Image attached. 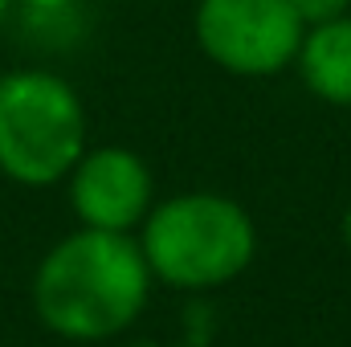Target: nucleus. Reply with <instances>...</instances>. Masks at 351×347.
<instances>
[{"instance_id":"7","label":"nucleus","mask_w":351,"mask_h":347,"mask_svg":"<svg viewBox=\"0 0 351 347\" xmlns=\"http://www.w3.org/2000/svg\"><path fill=\"white\" fill-rule=\"evenodd\" d=\"M294 12L302 16V25H323V21H335V16H348L351 0H290Z\"/></svg>"},{"instance_id":"5","label":"nucleus","mask_w":351,"mask_h":347,"mask_svg":"<svg viewBox=\"0 0 351 347\" xmlns=\"http://www.w3.org/2000/svg\"><path fill=\"white\" fill-rule=\"evenodd\" d=\"M70 208L86 229L135 233L156 204V180L131 147H86L66 176Z\"/></svg>"},{"instance_id":"4","label":"nucleus","mask_w":351,"mask_h":347,"mask_svg":"<svg viewBox=\"0 0 351 347\" xmlns=\"http://www.w3.org/2000/svg\"><path fill=\"white\" fill-rule=\"evenodd\" d=\"M192 33L225 74L274 78L294 66L306 25L290 0H200Z\"/></svg>"},{"instance_id":"9","label":"nucleus","mask_w":351,"mask_h":347,"mask_svg":"<svg viewBox=\"0 0 351 347\" xmlns=\"http://www.w3.org/2000/svg\"><path fill=\"white\" fill-rule=\"evenodd\" d=\"M339 233H343V246H348V254H351V204L343 208V221H339Z\"/></svg>"},{"instance_id":"1","label":"nucleus","mask_w":351,"mask_h":347,"mask_svg":"<svg viewBox=\"0 0 351 347\" xmlns=\"http://www.w3.org/2000/svg\"><path fill=\"white\" fill-rule=\"evenodd\" d=\"M152 286L139 237L82 225L37 261L33 311L58 339L106 344L139 323Z\"/></svg>"},{"instance_id":"10","label":"nucleus","mask_w":351,"mask_h":347,"mask_svg":"<svg viewBox=\"0 0 351 347\" xmlns=\"http://www.w3.org/2000/svg\"><path fill=\"white\" fill-rule=\"evenodd\" d=\"M8 4H12V0H0V25H4V16H8Z\"/></svg>"},{"instance_id":"6","label":"nucleus","mask_w":351,"mask_h":347,"mask_svg":"<svg viewBox=\"0 0 351 347\" xmlns=\"http://www.w3.org/2000/svg\"><path fill=\"white\" fill-rule=\"evenodd\" d=\"M294 70L319 102L351 106V12L302 33Z\"/></svg>"},{"instance_id":"2","label":"nucleus","mask_w":351,"mask_h":347,"mask_svg":"<svg viewBox=\"0 0 351 347\" xmlns=\"http://www.w3.org/2000/svg\"><path fill=\"white\" fill-rule=\"evenodd\" d=\"M139 250L156 282L208 294L237 282L258 258V225L225 192H176L139 225Z\"/></svg>"},{"instance_id":"3","label":"nucleus","mask_w":351,"mask_h":347,"mask_svg":"<svg viewBox=\"0 0 351 347\" xmlns=\"http://www.w3.org/2000/svg\"><path fill=\"white\" fill-rule=\"evenodd\" d=\"M86 152V106L49 70L0 78V172L25 188L62 184Z\"/></svg>"},{"instance_id":"8","label":"nucleus","mask_w":351,"mask_h":347,"mask_svg":"<svg viewBox=\"0 0 351 347\" xmlns=\"http://www.w3.org/2000/svg\"><path fill=\"white\" fill-rule=\"evenodd\" d=\"M33 16H70L78 0H25Z\"/></svg>"}]
</instances>
